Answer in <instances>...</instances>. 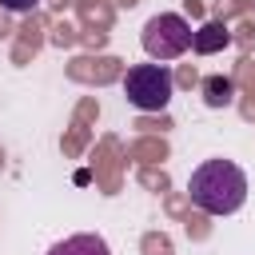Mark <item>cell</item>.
Wrapping results in <instances>:
<instances>
[{
    "mask_svg": "<svg viewBox=\"0 0 255 255\" xmlns=\"http://www.w3.org/2000/svg\"><path fill=\"white\" fill-rule=\"evenodd\" d=\"M187 195L203 215H235L247 203V175L231 159H203L187 179Z\"/></svg>",
    "mask_w": 255,
    "mask_h": 255,
    "instance_id": "6da1fadb",
    "label": "cell"
},
{
    "mask_svg": "<svg viewBox=\"0 0 255 255\" xmlns=\"http://www.w3.org/2000/svg\"><path fill=\"white\" fill-rule=\"evenodd\" d=\"M171 92H175V76H171V68L167 64H135V68H128V76H124V96H128V104L131 108H139V112H163L167 104H171Z\"/></svg>",
    "mask_w": 255,
    "mask_h": 255,
    "instance_id": "7a4b0ae2",
    "label": "cell"
},
{
    "mask_svg": "<svg viewBox=\"0 0 255 255\" xmlns=\"http://www.w3.org/2000/svg\"><path fill=\"white\" fill-rule=\"evenodd\" d=\"M139 44H143V52L151 56V60H175V56H183L187 48H191V24L179 16V12H155L147 24H143V32H139Z\"/></svg>",
    "mask_w": 255,
    "mask_h": 255,
    "instance_id": "3957f363",
    "label": "cell"
},
{
    "mask_svg": "<svg viewBox=\"0 0 255 255\" xmlns=\"http://www.w3.org/2000/svg\"><path fill=\"white\" fill-rule=\"evenodd\" d=\"M48 255H112V247H108V239L96 235V231H76V235L60 239Z\"/></svg>",
    "mask_w": 255,
    "mask_h": 255,
    "instance_id": "277c9868",
    "label": "cell"
},
{
    "mask_svg": "<svg viewBox=\"0 0 255 255\" xmlns=\"http://www.w3.org/2000/svg\"><path fill=\"white\" fill-rule=\"evenodd\" d=\"M231 44V32L219 24V20H207L203 28H195L191 32V48L199 52V56H211V52H223Z\"/></svg>",
    "mask_w": 255,
    "mask_h": 255,
    "instance_id": "5b68a950",
    "label": "cell"
},
{
    "mask_svg": "<svg viewBox=\"0 0 255 255\" xmlns=\"http://www.w3.org/2000/svg\"><path fill=\"white\" fill-rule=\"evenodd\" d=\"M235 100V84L227 76H207L203 80V104L207 108H227Z\"/></svg>",
    "mask_w": 255,
    "mask_h": 255,
    "instance_id": "8992f818",
    "label": "cell"
},
{
    "mask_svg": "<svg viewBox=\"0 0 255 255\" xmlns=\"http://www.w3.org/2000/svg\"><path fill=\"white\" fill-rule=\"evenodd\" d=\"M0 8H4V12L24 16V12H36V8H40V0H0Z\"/></svg>",
    "mask_w": 255,
    "mask_h": 255,
    "instance_id": "52a82bcc",
    "label": "cell"
}]
</instances>
